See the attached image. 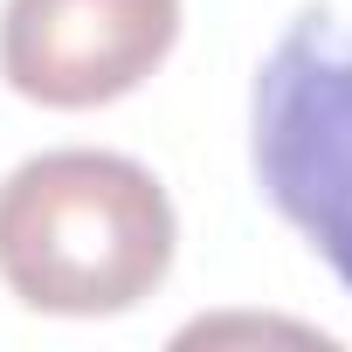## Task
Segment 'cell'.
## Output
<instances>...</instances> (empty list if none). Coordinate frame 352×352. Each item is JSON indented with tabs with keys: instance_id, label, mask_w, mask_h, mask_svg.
Wrapping results in <instances>:
<instances>
[{
	"instance_id": "7a4b0ae2",
	"label": "cell",
	"mask_w": 352,
	"mask_h": 352,
	"mask_svg": "<svg viewBox=\"0 0 352 352\" xmlns=\"http://www.w3.org/2000/svg\"><path fill=\"white\" fill-rule=\"evenodd\" d=\"M249 152L263 201L352 290V35L331 8H304L256 69Z\"/></svg>"
},
{
	"instance_id": "3957f363",
	"label": "cell",
	"mask_w": 352,
	"mask_h": 352,
	"mask_svg": "<svg viewBox=\"0 0 352 352\" xmlns=\"http://www.w3.org/2000/svg\"><path fill=\"white\" fill-rule=\"evenodd\" d=\"M180 42V0H8L0 76L42 111H97Z\"/></svg>"
},
{
	"instance_id": "6da1fadb",
	"label": "cell",
	"mask_w": 352,
	"mask_h": 352,
	"mask_svg": "<svg viewBox=\"0 0 352 352\" xmlns=\"http://www.w3.org/2000/svg\"><path fill=\"white\" fill-rule=\"evenodd\" d=\"M173 201L124 152H42L0 180V283L49 318H118L173 270Z\"/></svg>"
}]
</instances>
